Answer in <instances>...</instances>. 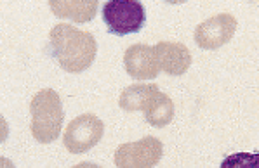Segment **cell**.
<instances>
[{"mask_svg":"<svg viewBox=\"0 0 259 168\" xmlns=\"http://www.w3.org/2000/svg\"><path fill=\"white\" fill-rule=\"evenodd\" d=\"M51 54L58 65L68 73H82L96 58V40L89 31L77 30L71 25L59 23L49 33Z\"/></svg>","mask_w":259,"mask_h":168,"instance_id":"obj_1","label":"cell"},{"mask_svg":"<svg viewBox=\"0 0 259 168\" xmlns=\"http://www.w3.org/2000/svg\"><path fill=\"white\" fill-rule=\"evenodd\" d=\"M31 111V135L40 144H51L59 137L63 127V102L59 94L53 89H44L30 104Z\"/></svg>","mask_w":259,"mask_h":168,"instance_id":"obj_2","label":"cell"},{"mask_svg":"<svg viewBox=\"0 0 259 168\" xmlns=\"http://www.w3.org/2000/svg\"><path fill=\"white\" fill-rule=\"evenodd\" d=\"M103 21L110 33L118 37L138 33L146 21L145 6L136 0H111L103 6Z\"/></svg>","mask_w":259,"mask_h":168,"instance_id":"obj_3","label":"cell"},{"mask_svg":"<svg viewBox=\"0 0 259 168\" xmlns=\"http://www.w3.org/2000/svg\"><path fill=\"white\" fill-rule=\"evenodd\" d=\"M105 123L93 113H83L73 118L63 134V144L71 154H82L101 141Z\"/></svg>","mask_w":259,"mask_h":168,"instance_id":"obj_4","label":"cell"},{"mask_svg":"<svg viewBox=\"0 0 259 168\" xmlns=\"http://www.w3.org/2000/svg\"><path fill=\"white\" fill-rule=\"evenodd\" d=\"M164 146L157 137H143L136 142H125L113 154L117 168H155L162 159Z\"/></svg>","mask_w":259,"mask_h":168,"instance_id":"obj_5","label":"cell"},{"mask_svg":"<svg viewBox=\"0 0 259 168\" xmlns=\"http://www.w3.org/2000/svg\"><path fill=\"white\" fill-rule=\"evenodd\" d=\"M235 30H237L235 16L228 13L216 14L195 28V42L200 49L205 50L219 49L233 38Z\"/></svg>","mask_w":259,"mask_h":168,"instance_id":"obj_6","label":"cell"},{"mask_svg":"<svg viewBox=\"0 0 259 168\" xmlns=\"http://www.w3.org/2000/svg\"><path fill=\"white\" fill-rule=\"evenodd\" d=\"M123 65L134 80H153L160 73V66L157 61L155 47L146 43H134L123 54Z\"/></svg>","mask_w":259,"mask_h":168,"instance_id":"obj_7","label":"cell"},{"mask_svg":"<svg viewBox=\"0 0 259 168\" xmlns=\"http://www.w3.org/2000/svg\"><path fill=\"white\" fill-rule=\"evenodd\" d=\"M155 54L162 71L170 77H179L188 71L191 65V52L179 42H160L155 45Z\"/></svg>","mask_w":259,"mask_h":168,"instance_id":"obj_8","label":"cell"},{"mask_svg":"<svg viewBox=\"0 0 259 168\" xmlns=\"http://www.w3.org/2000/svg\"><path fill=\"white\" fill-rule=\"evenodd\" d=\"M160 90H158V87L155 83H133V85L125 87L122 90L118 104H120L123 111H129V113H134V111H143L145 113L148 102Z\"/></svg>","mask_w":259,"mask_h":168,"instance_id":"obj_9","label":"cell"},{"mask_svg":"<svg viewBox=\"0 0 259 168\" xmlns=\"http://www.w3.org/2000/svg\"><path fill=\"white\" fill-rule=\"evenodd\" d=\"M145 117L146 122L150 123L151 127H157V129H162V127L169 125L174 118V102L172 99L167 94H158L153 95V99L148 102L145 109Z\"/></svg>","mask_w":259,"mask_h":168,"instance_id":"obj_10","label":"cell"},{"mask_svg":"<svg viewBox=\"0 0 259 168\" xmlns=\"http://www.w3.org/2000/svg\"><path fill=\"white\" fill-rule=\"evenodd\" d=\"M51 11L58 16V18H68L77 23H87L96 16L98 11V2L91 0V2H51Z\"/></svg>","mask_w":259,"mask_h":168,"instance_id":"obj_11","label":"cell"},{"mask_svg":"<svg viewBox=\"0 0 259 168\" xmlns=\"http://www.w3.org/2000/svg\"><path fill=\"white\" fill-rule=\"evenodd\" d=\"M219 168H259V153H235L226 156Z\"/></svg>","mask_w":259,"mask_h":168,"instance_id":"obj_12","label":"cell"},{"mask_svg":"<svg viewBox=\"0 0 259 168\" xmlns=\"http://www.w3.org/2000/svg\"><path fill=\"white\" fill-rule=\"evenodd\" d=\"M73 168H101V166H98L96 163H87V161H83V163H78V165H75Z\"/></svg>","mask_w":259,"mask_h":168,"instance_id":"obj_13","label":"cell"}]
</instances>
